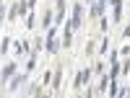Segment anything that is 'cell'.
Here are the masks:
<instances>
[{
	"label": "cell",
	"instance_id": "obj_5",
	"mask_svg": "<svg viewBox=\"0 0 130 98\" xmlns=\"http://www.w3.org/2000/svg\"><path fill=\"white\" fill-rule=\"evenodd\" d=\"M13 70H16V64H8V67L3 70V75H5V78H8V75H13Z\"/></svg>",
	"mask_w": 130,
	"mask_h": 98
},
{
	"label": "cell",
	"instance_id": "obj_1",
	"mask_svg": "<svg viewBox=\"0 0 130 98\" xmlns=\"http://www.w3.org/2000/svg\"><path fill=\"white\" fill-rule=\"evenodd\" d=\"M81 13H83V5L78 3V5L73 8V21H70V28H75V26L81 23Z\"/></svg>",
	"mask_w": 130,
	"mask_h": 98
},
{
	"label": "cell",
	"instance_id": "obj_4",
	"mask_svg": "<svg viewBox=\"0 0 130 98\" xmlns=\"http://www.w3.org/2000/svg\"><path fill=\"white\" fill-rule=\"evenodd\" d=\"M24 80H26V78H24V75H18V78H16L13 83H10V88H13V90H16V88H18V85H21V83H24Z\"/></svg>",
	"mask_w": 130,
	"mask_h": 98
},
{
	"label": "cell",
	"instance_id": "obj_2",
	"mask_svg": "<svg viewBox=\"0 0 130 98\" xmlns=\"http://www.w3.org/2000/svg\"><path fill=\"white\" fill-rule=\"evenodd\" d=\"M102 10H104V0H99V3L91 8V16H102Z\"/></svg>",
	"mask_w": 130,
	"mask_h": 98
},
{
	"label": "cell",
	"instance_id": "obj_6",
	"mask_svg": "<svg viewBox=\"0 0 130 98\" xmlns=\"http://www.w3.org/2000/svg\"><path fill=\"white\" fill-rule=\"evenodd\" d=\"M125 36H130V26H127V31H125Z\"/></svg>",
	"mask_w": 130,
	"mask_h": 98
},
{
	"label": "cell",
	"instance_id": "obj_3",
	"mask_svg": "<svg viewBox=\"0 0 130 98\" xmlns=\"http://www.w3.org/2000/svg\"><path fill=\"white\" fill-rule=\"evenodd\" d=\"M83 80H89V70H81L78 78H75V85H83Z\"/></svg>",
	"mask_w": 130,
	"mask_h": 98
},
{
	"label": "cell",
	"instance_id": "obj_7",
	"mask_svg": "<svg viewBox=\"0 0 130 98\" xmlns=\"http://www.w3.org/2000/svg\"><path fill=\"white\" fill-rule=\"evenodd\" d=\"M57 3H62V0H57Z\"/></svg>",
	"mask_w": 130,
	"mask_h": 98
}]
</instances>
